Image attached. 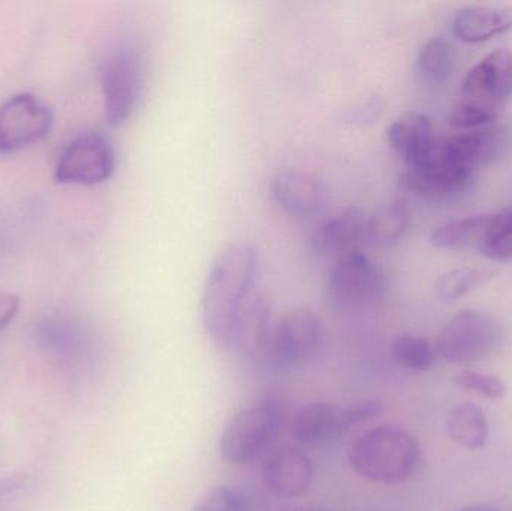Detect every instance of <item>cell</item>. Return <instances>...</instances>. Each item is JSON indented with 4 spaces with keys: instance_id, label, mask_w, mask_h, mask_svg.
Returning <instances> with one entry per match:
<instances>
[{
    "instance_id": "cell-28",
    "label": "cell",
    "mask_w": 512,
    "mask_h": 511,
    "mask_svg": "<svg viewBox=\"0 0 512 511\" xmlns=\"http://www.w3.org/2000/svg\"><path fill=\"white\" fill-rule=\"evenodd\" d=\"M496 117H498V108L465 101L454 108L450 116V123L454 128L459 129L483 128V126L495 122Z\"/></svg>"
},
{
    "instance_id": "cell-17",
    "label": "cell",
    "mask_w": 512,
    "mask_h": 511,
    "mask_svg": "<svg viewBox=\"0 0 512 511\" xmlns=\"http://www.w3.org/2000/svg\"><path fill=\"white\" fill-rule=\"evenodd\" d=\"M38 345L48 362L63 371L77 368L84 357L80 333L63 318H51L39 326Z\"/></svg>"
},
{
    "instance_id": "cell-1",
    "label": "cell",
    "mask_w": 512,
    "mask_h": 511,
    "mask_svg": "<svg viewBox=\"0 0 512 511\" xmlns=\"http://www.w3.org/2000/svg\"><path fill=\"white\" fill-rule=\"evenodd\" d=\"M259 275V254L251 245L230 243L213 261L201 297L207 335L224 350L236 347L237 330Z\"/></svg>"
},
{
    "instance_id": "cell-5",
    "label": "cell",
    "mask_w": 512,
    "mask_h": 511,
    "mask_svg": "<svg viewBox=\"0 0 512 511\" xmlns=\"http://www.w3.org/2000/svg\"><path fill=\"white\" fill-rule=\"evenodd\" d=\"M105 117L111 126H120L137 108L143 87L140 54L129 44H119L108 51L101 65Z\"/></svg>"
},
{
    "instance_id": "cell-25",
    "label": "cell",
    "mask_w": 512,
    "mask_h": 511,
    "mask_svg": "<svg viewBox=\"0 0 512 511\" xmlns=\"http://www.w3.org/2000/svg\"><path fill=\"white\" fill-rule=\"evenodd\" d=\"M478 249L492 261L512 260V209L492 216V222Z\"/></svg>"
},
{
    "instance_id": "cell-18",
    "label": "cell",
    "mask_w": 512,
    "mask_h": 511,
    "mask_svg": "<svg viewBox=\"0 0 512 511\" xmlns=\"http://www.w3.org/2000/svg\"><path fill=\"white\" fill-rule=\"evenodd\" d=\"M454 33L466 44H480L512 30V6H472L457 14Z\"/></svg>"
},
{
    "instance_id": "cell-8",
    "label": "cell",
    "mask_w": 512,
    "mask_h": 511,
    "mask_svg": "<svg viewBox=\"0 0 512 511\" xmlns=\"http://www.w3.org/2000/svg\"><path fill=\"white\" fill-rule=\"evenodd\" d=\"M116 167L113 147L102 135L84 134L72 140L57 161L54 177L60 183L96 185L110 179Z\"/></svg>"
},
{
    "instance_id": "cell-12",
    "label": "cell",
    "mask_w": 512,
    "mask_h": 511,
    "mask_svg": "<svg viewBox=\"0 0 512 511\" xmlns=\"http://www.w3.org/2000/svg\"><path fill=\"white\" fill-rule=\"evenodd\" d=\"M262 482L267 491L280 500L303 497L313 482L312 461L297 449L277 450L262 468Z\"/></svg>"
},
{
    "instance_id": "cell-10",
    "label": "cell",
    "mask_w": 512,
    "mask_h": 511,
    "mask_svg": "<svg viewBox=\"0 0 512 511\" xmlns=\"http://www.w3.org/2000/svg\"><path fill=\"white\" fill-rule=\"evenodd\" d=\"M50 110L29 93H21L0 105V153L14 152L35 143L51 128Z\"/></svg>"
},
{
    "instance_id": "cell-6",
    "label": "cell",
    "mask_w": 512,
    "mask_h": 511,
    "mask_svg": "<svg viewBox=\"0 0 512 511\" xmlns=\"http://www.w3.org/2000/svg\"><path fill=\"white\" fill-rule=\"evenodd\" d=\"M385 281L379 267L363 251L339 258L325 284L328 302L337 312H355L384 293Z\"/></svg>"
},
{
    "instance_id": "cell-27",
    "label": "cell",
    "mask_w": 512,
    "mask_h": 511,
    "mask_svg": "<svg viewBox=\"0 0 512 511\" xmlns=\"http://www.w3.org/2000/svg\"><path fill=\"white\" fill-rule=\"evenodd\" d=\"M246 495L237 488L222 485L207 492L192 511H248Z\"/></svg>"
},
{
    "instance_id": "cell-4",
    "label": "cell",
    "mask_w": 512,
    "mask_h": 511,
    "mask_svg": "<svg viewBox=\"0 0 512 511\" xmlns=\"http://www.w3.org/2000/svg\"><path fill=\"white\" fill-rule=\"evenodd\" d=\"M502 326L492 315L463 309L450 318L436 338L435 350L445 362L466 365L480 362L499 350Z\"/></svg>"
},
{
    "instance_id": "cell-15",
    "label": "cell",
    "mask_w": 512,
    "mask_h": 511,
    "mask_svg": "<svg viewBox=\"0 0 512 511\" xmlns=\"http://www.w3.org/2000/svg\"><path fill=\"white\" fill-rule=\"evenodd\" d=\"M387 140L406 167L412 168L429 155L438 137L426 114L406 113L388 126Z\"/></svg>"
},
{
    "instance_id": "cell-13",
    "label": "cell",
    "mask_w": 512,
    "mask_h": 511,
    "mask_svg": "<svg viewBox=\"0 0 512 511\" xmlns=\"http://www.w3.org/2000/svg\"><path fill=\"white\" fill-rule=\"evenodd\" d=\"M367 215L360 206H348L345 210L325 221L313 234V249L322 257L339 258L361 251L367 242Z\"/></svg>"
},
{
    "instance_id": "cell-19",
    "label": "cell",
    "mask_w": 512,
    "mask_h": 511,
    "mask_svg": "<svg viewBox=\"0 0 512 511\" xmlns=\"http://www.w3.org/2000/svg\"><path fill=\"white\" fill-rule=\"evenodd\" d=\"M448 434L466 450H481L489 440V422L480 405L462 402L448 416Z\"/></svg>"
},
{
    "instance_id": "cell-30",
    "label": "cell",
    "mask_w": 512,
    "mask_h": 511,
    "mask_svg": "<svg viewBox=\"0 0 512 511\" xmlns=\"http://www.w3.org/2000/svg\"><path fill=\"white\" fill-rule=\"evenodd\" d=\"M379 110L378 102L366 101L364 104L357 105V107L349 110L348 117L346 119L351 123H366L370 120L375 119L376 111Z\"/></svg>"
},
{
    "instance_id": "cell-32",
    "label": "cell",
    "mask_w": 512,
    "mask_h": 511,
    "mask_svg": "<svg viewBox=\"0 0 512 511\" xmlns=\"http://www.w3.org/2000/svg\"><path fill=\"white\" fill-rule=\"evenodd\" d=\"M295 511H327V510L319 509V507H306V509H298Z\"/></svg>"
},
{
    "instance_id": "cell-31",
    "label": "cell",
    "mask_w": 512,
    "mask_h": 511,
    "mask_svg": "<svg viewBox=\"0 0 512 511\" xmlns=\"http://www.w3.org/2000/svg\"><path fill=\"white\" fill-rule=\"evenodd\" d=\"M454 511H499L496 507L487 506V504H474V506L462 507Z\"/></svg>"
},
{
    "instance_id": "cell-7",
    "label": "cell",
    "mask_w": 512,
    "mask_h": 511,
    "mask_svg": "<svg viewBox=\"0 0 512 511\" xmlns=\"http://www.w3.org/2000/svg\"><path fill=\"white\" fill-rule=\"evenodd\" d=\"M324 342V327L318 315L307 308L285 312L271 327L268 353L283 366L309 362Z\"/></svg>"
},
{
    "instance_id": "cell-9",
    "label": "cell",
    "mask_w": 512,
    "mask_h": 511,
    "mask_svg": "<svg viewBox=\"0 0 512 511\" xmlns=\"http://www.w3.org/2000/svg\"><path fill=\"white\" fill-rule=\"evenodd\" d=\"M474 173L454 165L445 155L444 140L438 138L429 155L403 173L402 183L412 194L427 200H447L468 188Z\"/></svg>"
},
{
    "instance_id": "cell-11",
    "label": "cell",
    "mask_w": 512,
    "mask_h": 511,
    "mask_svg": "<svg viewBox=\"0 0 512 511\" xmlns=\"http://www.w3.org/2000/svg\"><path fill=\"white\" fill-rule=\"evenodd\" d=\"M466 101L498 108L512 96V53L505 48L492 51L472 66L463 80Z\"/></svg>"
},
{
    "instance_id": "cell-21",
    "label": "cell",
    "mask_w": 512,
    "mask_h": 511,
    "mask_svg": "<svg viewBox=\"0 0 512 511\" xmlns=\"http://www.w3.org/2000/svg\"><path fill=\"white\" fill-rule=\"evenodd\" d=\"M492 216H469V218L454 219L447 224L439 225L430 236V242L436 248L453 249V251L471 248V246L480 248L487 228L492 222Z\"/></svg>"
},
{
    "instance_id": "cell-26",
    "label": "cell",
    "mask_w": 512,
    "mask_h": 511,
    "mask_svg": "<svg viewBox=\"0 0 512 511\" xmlns=\"http://www.w3.org/2000/svg\"><path fill=\"white\" fill-rule=\"evenodd\" d=\"M453 381L460 389L477 393V395L493 399V401H501L507 396V384L496 375L465 369V371H460L459 374L454 375Z\"/></svg>"
},
{
    "instance_id": "cell-24",
    "label": "cell",
    "mask_w": 512,
    "mask_h": 511,
    "mask_svg": "<svg viewBox=\"0 0 512 511\" xmlns=\"http://www.w3.org/2000/svg\"><path fill=\"white\" fill-rule=\"evenodd\" d=\"M490 278H492V272L486 269H477V267L453 269L439 276L435 285L436 294L442 300L462 299Z\"/></svg>"
},
{
    "instance_id": "cell-2",
    "label": "cell",
    "mask_w": 512,
    "mask_h": 511,
    "mask_svg": "<svg viewBox=\"0 0 512 511\" xmlns=\"http://www.w3.org/2000/svg\"><path fill=\"white\" fill-rule=\"evenodd\" d=\"M423 453L417 438L402 426L381 425L364 432L349 450V462L361 479L375 485L408 482L420 470Z\"/></svg>"
},
{
    "instance_id": "cell-23",
    "label": "cell",
    "mask_w": 512,
    "mask_h": 511,
    "mask_svg": "<svg viewBox=\"0 0 512 511\" xmlns=\"http://www.w3.org/2000/svg\"><path fill=\"white\" fill-rule=\"evenodd\" d=\"M391 351L397 363L414 372L432 371L438 356L429 339L411 333L397 336L391 344Z\"/></svg>"
},
{
    "instance_id": "cell-16",
    "label": "cell",
    "mask_w": 512,
    "mask_h": 511,
    "mask_svg": "<svg viewBox=\"0 0 512 511\" xmlns=\"http://www.w3.org/2000/svg\"><path fill=\"white\" fill-rule=\"evenodd\" d=\"M349 429L345 408L330 402H312L298 411L292 434L301 444L318 446L342 437Z\"/></svg>"
},
{
    "instance_id": "cell-22",
    "label": "cell",
    "mask_w": 512,
    "mask_h": 511,
    "mask_svg": "<svg viewBox=\"0 0 512 511\" xmlns=\"http://www.w3.org/2000/svg\"><path fill=\"white\" fill-rule=\"evenodd\" d=\"M421 80L429 86H444L453 71V50L445 38H433L421 47L417 57Z\"/></svg>"
},
{
    "instance_id": "cell-3",
    "label": "cell",
    "mask_w": 512,
    "mask_h": 511,
    "mask_svg": "<svg viewBox=\"0 0 512 511\" xmlns=\"http://www.w3.org/2000/svg\"><path fill=\"white\" fill-rule=\"evenodd\" d=\"M282 425V410L273 399L242 405L225 423L219 441L222 458L233 465L252 464L273 446Z\"/></svg>"
},
{
    "instance_id": "cell-14",
    "label": "cell",
    "mask_w": 512,
    "mask_h": 511,
    "mask_svg": "<svg viewBox=\"0 0 512 511\" xmlns=\"http://www.w3.org/2000/svg\"><path fill=\"white\" fill-rule=\"evenodd\" d=\"M274 203L295 218H310L321 212L325 188L312 174L298 170L279 171L270 182Z\"/></svg>"
},
{
    "instance_id": "cell-20",
    "label": "cell",
    "mask_w": 512,
    "mask_h": 511,
    "mask_svg": "<svg viewBox=\"0 0 512 511\" xmlns=\"http://www.w3.org/2000/svg\"><path fill=\"white\" fill-rule=\"evenodd\" d=\"M411 222V213L402 201L381 204L367 218V242L376 246L397 245L405 237Z\"/></svg>"
},
{
    "instance_id": "cell-29",
    "label": "cell",
    "mask_w": 512,
    "mask_h": 511,
    "mask_svg": "<svg viewBox=\"0 0 512 511\" xmlns=\"http://www.w3.org/2000/svg\"><path fill=\"white\" fill-rule=\"evenodd\" d=\"M18 306H20V300L15 294L0 291V332L14 320Z\"/></svg>"
}]
</instances>
